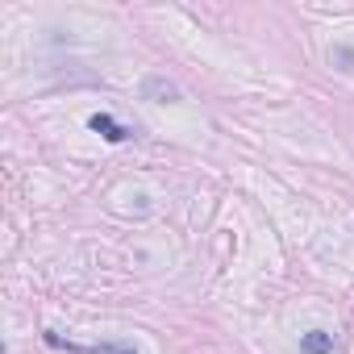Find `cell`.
<instances>
[{
	"mask_svg": "<svg viewBox=\"0 0 354 354\" xmlns=\"http://www.w3.org/2000/svg\"><path fill=\"white\" fill-rule=\"evenodd\" d=\"M84 354H138V346L125 342V337H113V342H96V346H88Z\"/></svg>",
	"mask_w": 354,
	"mask_h": 354,
	"instance_id": "3",
	"label": "cell"
},
{
	"mask_svg": "<svg viewBox=\"0 0 354 354\" xmlns=\"http://www.w3.org/2000/svg\"><path fill=\"white\" fill-rule=\"evenodd\" d=\"M88 125H92V129H96V133H100L104 142H125V138H129V129H125V125H117V121H113L109 113H96V117H92Z\"/></svg>",
	"mask_w": 354,
	"mask_h": 354,
	"instance_id": "1",
	"label": "cell"
},
{
	"mask_svg": "<svg viewBox=\"0 0 354 354\" xmlns=\"http://www.w3.org/2000/svg\"><path fill=\"white\" fill-rule=\"evenodd\" d=\"M333 350V333L329 329H313L300 337V354H329Z\"/></svg>",
	"mask_w": 354,
	"mask_h": 354,
	"instance_id": "2",
	"label": "cell"
}]
</instances>
